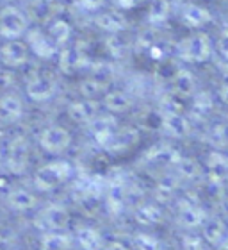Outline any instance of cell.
I'll return each mask as SVG.
<instances>
[{
	"mask_svg": "<svg viewBox=\"0 0 228 250\" xmlns=\"http://www.w3.org/2000/svg\"><path fill=\"white\" fill-rule=\"evenodd\" d=\"M212 40L205 32H192L176 43V56L186 62H203L212 54Z\"/></svg>",
	"mask_w": 228,
	"mask_h": 250,
	"instance_id": "obj_1",
	"label": "cell"
},
{
	"mask_svg": "<svg viewBox=\"0 0 228 250\" xmlns=\"http://www.w3.org/2000/svg\"><path fill=\"white\" fill-rule=\"evenodd\" d=\"M29 29V20L25 13L16 7H4L0 11V36L7 40H16Z\"/></svg>",
	"mask_w": 228,
	"mask_h": 250,
	"instance_id": "obj_2",
	"label": "cell"
},
{
	"mask_svg": "<svg viewBox=\"0 0 228 250\" xmlns=\"http://www.w3.org/2000/svg\"><path fill=\"white\" fill-rule=\"evenodd\" d=\"M68 175H70V167L66 163H52V165L43 167L36 173V186L41 191H50L56 186H59Z\"/></svg>",
	"mask_w": 228,
	"mask_h": 250,
	"instance_id": "obj_3",
	"label": "cell"
},
{
	"mask_svg": "<svg viewBox=\"0 0 228 250\" xmlns=\"http://www.w3.org/2000/svg\"><path fill=\"white\" fill-rule=\"evenodd\" d=\"M29 59V47L27 43L20 42V40H9V42L0 47V61L4 62L5 66L18 68L21 64H25Z\"/></svg>",
	"mask_w": 228,
	"mask_h": 250,
	"instance_id": "obj_4",
	"label": "cell"
},
{
	"mask_svg": "<svg viewBox=\"0 0 228 250\" xmlns=\"http://www.w3.org/2000/svg\"><path fill=\"white\" fill-rule=\"evenodd\" d=\"M182 21L184 25L192 29V31H200L205 25H209L212 21V15L207 7H203L200 4H187L182 9Z\"/></svg>",
	"mask_w": 228,
	"mask_h": 250,
	"instance_id": "obj_5",
	"label": "cell"
},
{
	"mask_svg": "<svg viewBox=\"0 0 228 250\" xmlns=\"http://www.w3.org/2000/svg\"><path fill=\"white\" fill-rule=\"evenodd\" d=\"M39 141L47 152L57 154L70 145V134H68V130L61 129V127H48L47 130H43Z\"/></svg>",
	"mask_w": 228,
	"mask_h": 250,
	"instance_id": "obj_6",
	"label": "cell"
},
{
	"mask_svg": "<svg viewBox=\"0 0 228 250\" xmlns=\"http://www.w3.org/2000/svg\"><path fill=\"white\" fill-rule=\"evenodd\" d=\"M27 47H31V50L36 54L38 58H52L54 54L57 52V47L52 43V40L45 34L39 29H34V31H29L27 34Z\"/></svg>",
	"mask_w": 228,
	"mask_h": 250,
	"instance_id": "obj_7",
	"label": "cell"
},
{
	"mask_svg": "<svg viewBox=\"0 0 228 250\" xmlns=\"http://www.w3.org/2000/svg\"><path fill=\"white\" fill-rule=\"evenodd\" d=\"M96 25L107 34H118V32L125 31L127 27V18L119 9H111V11H102L96 16Z\"/></svg>",
	"mask_w": 228,
	"mask_h": 250,
	"instance_id": "obj_8",
	"label": "cell"
},
{
	"mask_svg": "<svg viewBox=\"0 0 228 250\" xmlns=\"http://www.w3.org/2000/svg\"><path fill=\"white\" fill-rule=\"evenodd\" d=\"M88 64V58L86 54L77 47H70L61 50L59 54V68L64 73H75L78 70H82Z\"/></svg>",
	"mask_w": 228,
	"mask_h": 250,
	"instance_id": "obj_9",
	"label": "cell"
},
{
	"mask_svg": "<svg viewBox=\"0 0 228 250\" xmlns=\"http://www.w3.org/2000/svg\"><path fill=\"white\" fill-rule=\"evenodd\" d=\"M54 93H56V83L48 77H34L27 84V95L38 102L52 99Z\"/></svg>",
	"mask_w": 228,
	"mask_h": 250,
	"instance_id": "obj_10",
	"label": "cell"
},
{
	"mask_svg": "<svg viewBox=\"0 0 228 250\" xmlns=\"http://www.w3.org/2000/svg\"><path fill=\"white\" fill-rule=\"evenodd\" d=\"M96 107H98V104L93 99L78 100L68 107V115L75 122H91L96 115Z\"/></svg>",
	"mask_w": 228,
	"mask_h": 250,
	"instance_id": "obj_11",
	"label": "cell"
},
{
	"mask_svg": "<svg viewBox=\"0 0 228 250\" xmlns=\"http://www.w3.org/2000/svg\"><path fill=\"white\" fill-rule=\"evenodd\" d=\"M23 105L21 100L15 95H5L0 99V120L4 122H15L21 116Z\"/></svg>",
	"mask_w": 228,
	"mask_h": 250,
	"instance_id": "obj_12",
	"label": "cell"
},
{
	"mask_svg": "<svg viewBox=\"0 0 228 250\" xmlns=\"http://www.w3.org/2000/svg\"><path fill=\"white\" fill-rule=\"evenodd\" d=\"M173 86H175L176 93H180L182 97H189L196 91V77L192 75L191 70L182 68L173 77Z\"/></svg>",
	"mask_w": 228,
	"mask_h": 250,
	"instance_id": "obj_13",
	"label": "cell"
},
{
	"mask_svg": "<svg viewBox=\"0 0 228 250\" xmlns=\"http://www.w3.org/2000/svg\"><path fill=\"white\" fill-rule=\"evenodd\" d=\"M104 105L111 113H125L132 105V99L125 91H105Z\"/></svg>",
	"mask_w": 228,
	"mask_h": 250,
	"instance_id": "obj_14",
	"label": "cell"
},
{
	"mask_svg": "<svg viewBox=\"0 0 228 250\" xmlns=\"http://www.w3.org/2000/svg\"><path fill=\"white\" fill-rule=\"evenodd\" d=\"M47 36L50 38L54 45L59 48L70 40V36H72V27H70V23H68L66 20H54L52 23H50V27H48Z\"/></svg>",
	"mask_w": 228,
	"mask_h": 250,
	"instance_id": "obj_15",
	"label": "cell"
},
{
	"mask_svg": "<svg viewBox=\"0 0 228 250\" xmlns=\"http://www.w3.org/2000/svg\"><path fill=\"white\" fill-rule=\"evenodd\" d=\"M27 163V148L25 143L21 140H16L13 145H11V152H9V165L15 172H21L25 168Z\"/></svg>",
	"mask_w": 228,
	"mask_h": 250,
	"instance_id": "obj_16",
	"label": "cell"
},
{
	"mask_svg": "<svg viewBox=\"0 0 228 250\" xmlns=\"http://www.w3.org/2000/svg\"><path fill=\"white\" fill-rule=\"evenodd\" d=\"M80 91H82L86 99H95V97H98V95L107 91V83L98 77H91L80 84Z\"/></svg>",
	"mask_w": 228,
	"mask_h": 250,
	"instance_id": "obj_17",
	"label": "cell"
},
{
	"mask_svg": "<svg viewBox=\"0 0 228 250\" xmlns=\"http://www.w3.org/2000/svg\"><path fill=\"white\" fill-rule=\"evenodd\" d=\"M105 48H107V52H109L113 58L119 59L127 54L129 45H127V42L119 36V32H118V34H109V38L105 40Z\"/></svg>",
	"mask_w": 228,
	"mask_h": 250,
	"instance_id": "obj_18",
	"label": "cell"
},
{
	"mask_svg": "<svg viewBox=\"0 0 228 250\" xmlns=\"http://www.w3.org/2000/svg\"><path fill=\"white\" fill-rule=\"evenodd\" d=\"M168 4L164 2V0H157L155 4L152 5L150 13H148V20L152 21V23H162V21L168 18Z\"/></svg>",
	"mask_w": 228,
	"mask_h": 250,
	"instance_id": "obj_19",
	"label": "cell"
},
{
	"mask_svg": "<svg viewBox=\"0 0 228 250\" xmlns=\"http://www.w3.org/2000/svg\"><path fill=\"white\" fill-rule=\"evenodd\" d=\"M9 204L15 209H29L34 204V197L29 195L27 191H15L11 193Z\"/></svg>",
	"mask_w": 228,
	"mask_h": 250,
	"instance_id": "obj_20",
	"label": "cell"
},
{
	"mask_svg": "<svg viewBox=\"0 0 228 250\" xmlns=\"http://www.w3.org/2000/svg\"><path fill=\"white\" fill-rule=\"evenodd\" d=\"M168 127H170L171 132L176 136L184 134L187 130V124H184V118L178 115H171L170 118H168Z\"/></svg>",
	"mask_w": 228,
	"mask_h": 250,
	"instance_id": "obj_21",
	"label": "cell"
},
{
	"mask_svg": "<svg viewBox=\"0 0 228 250\" xmlns=\"http://www.w3.org/2000/svg\"><path fill=\"white\" fill-rule=\"evenodd\" d=\"M107 0H78L80 7L86 11H100L105 5Z\"/></svg>",
	"mask_w": 228,
	"mask_h": 250,
	"instance_id": "obj_22",
	"label": "cell"
},
{
	"mask_svg": "<svg viewBox=\"0 0 228 250\" xmlns=\"http://www.w3.org/2000/svg\"><path fill=\"white\" fill-rule=\"evenodd\" d=\"M143 2H146V0H114V4H116V7H118L119 11H123V9H134V7L141 5Z\"/></svg>",
	"mask_w": 228,
	"mask_h": 250,
	"instance_id": "obj_23",
	"label": "cell"
},
{
	"mask_svg": "<svg viewBox=\"0 0 228 250\" xmlns=\"http://www.w3.org/2000/svg\"><path fill=\"white\" fill-rule=\"evenodd\" d=\"M221 99H223L225 102L228 104V84H225L223 89H221Z\"/></svg>",
	"mask_w": 228,
	"mask_h": 250,
	"instance_id": "obj_24",
	"label": "cell"
}]
</instances>
